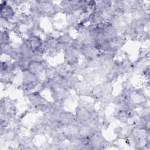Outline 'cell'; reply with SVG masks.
<instances>
[{"instance_id":"1","label":"cell","mask_w":150,"mask_h":150,"mask_svg":"<svg viewBox=\"0 0 150 150\" xmlns=\"http://www.w3.org/2000/svg\"><path fill=\"white\" fill-rule=\"evenodd\" d=\"M16 15V11L8 1H2L1 3V18L8 21H13Z\"/></svg>"},{"instance_id":"2","label":"cell","mask_w":150,"mask_h":150,"mask_svg":"<svg viewBox=\"0 0 150 150\" xmlns=\"http://www.w3.org/2000/svg\"><path fill=\"white\" fill-rule=\"evenodd\" d=\"M10 35L7 28L1 30V45H10Z\"/></svg>"}]
</instances>
